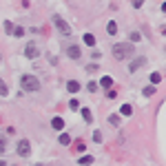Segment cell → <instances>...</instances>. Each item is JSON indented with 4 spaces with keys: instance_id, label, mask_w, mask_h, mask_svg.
<instances>
[{
    "instance_id": "obj_3",
    "label": "cell",
    "mask_w": 166,
    "mask_h": 166,
    "mask_svg": "<svg viewBox=\"0 0 166 166\" xmlns=\"http://www.w3.org/2000/svg\"><path fill=\"white\" fill-rule=\"evenodd\" d=\"M16 153H18L20 157H29V155H31V144H29V139H20L18 146H16Z\"/></svg>"
},
{
    "instance_id": "obj_26",
    "label": "cell",
    "mask_w": 166,
    "mask_h": 166,
    "mask_svg": "<svg viewBox=\"0 0 166 166\" xmlns=\"http://www.w3.org/2000/svg\"><path fill=\"white\" fill-rule=\"evenodd\" d=\"M86 71H89V73H95L98 66H95V64H89V66H86Z\"/></svg>"
},
{
    "instance_id": "obj_20",
    "label": "cell",
    "mask_w": 166,
    "mask_h": 166,
    "mask_svg": "<svg viewBox=\"0 0 166 166\" xmlns=\"http://www.w3.org/2000/svg\"><path fill=\"white\" fill-rule=\"evenodd\" d=\"M109 122H111L113 126H117V124H120V117H117V115H111V117H109Z\"/></svg>"
},
{
    "instance_id": "obj_11",
    "label": "cell",
    "mask_w": 166,
    "mask_h": 166,
    "mask_svg": "<svg viewBox=\"0 0 166 166\" xmlns=\"http://www.w3.org/2000/svg\"><path fill=\"white\" fill-rule=\"evenodd\" d=\"M106 31H109L111 36H115V33H117V25H115V22H113V20H111V22H109V25H106Z\"/></svg>"
},
{
    "instance_id": "obj_29",
    "label": "cell",
    "mask_w": 166,
    "mask_h": 166,
    "mask_svg": "<svg viewBox=\"0 0 166 166\" xmlns=\"http://www.w3.org/2000/svg\"><path fill=\"white\" fill-rule=\"evenodd\" d=\"M162 11H164V13H166V2H164V5H162Z\"/></svg>"
},
{
    "instance_id": "obj_16",
    "label": "cell",
    "mask_w": 166,
    "mask_h": 166,
    "mask_svg": "<svg viewBox=\"0 0 166 166\" xmlns=\"http://www.w3.org/2000/svg\"><path fill=\"white\" fill-rule=\"evenodd\" d=\"M78 162H80V164H91V162H93V157H91V155H82Z\"/></svg>"
},
{
    "instance_id": "obj_10",
    "label": "cell",
    "mask_w": 166,
    "mask_h": 166,
    "mask_svg": "<svg viewBox=\"0 0 166 166\" xmlns=\"http://www.w3.org/2000/svg\"><path fill=\"white\" fill-rule=\"evenodd\" d=\"M2 27H5V33H13V31H16V27L11 25L9 20H5V22H2Z\"/></svg>"
},
{
    "instance_id": "obj_5",
    "label": "cell",
    "mask_w": 166,
    "mask_h": 166,
    "mask_svg": "<svg viewBox=\"0 0 166 166\" xmlns=\"http://www.w3.org/2000/svg\"><path fill=\"white\" fill-rule=\"evenodd\" d=\"M66 56H69L71 60H78V58L82 56V51H80V46H76V44H71L69 49H66Z\"/></svg>"
},
{
    "instance_id": "obj_2",
    "label": "cell",
    "mask_w": 166,
    "mask_h": 166,
    "mask_svg": "<svg viewBox=\"0 0 166 166\" xmlns=\"http://www.w3.org/2000/svg\"><path fill=\"white\" fill-rule=\"evenodd\" d=\"M20 82H22V89H25V91H38L40 89V82H38V78L36 76H22L20 78Z\"/></svg>"
},
{
    "instance_id": "obj_18",
    "label": "cell",
    "mask_w": 166,
    "mask_h": 166,
    "mask_svg": "<svg viewBox=\"0 0 166 166\" xmlns=\"http://www.w3.org/2000/svg\"><path fill=\"white\" fill-rule=\"evenodd\" d=\"M129 38H131V42H139V40H142V36H139L137 31H133V33H131Z\"/></svg>"
},
{
    "instance_id": "obj_1",
    "label": "cell",
    "mask_w": 166,
    "mask_h": 166,
    "mask_svg": "<svg viewBox=\"0 0 166 166\" xmlns=\"http://www.w3.org/2000/svg\"><path fill=\"white\" fill-rule=\"evenodd\" d=\"M133 53H135V46L131 42H117V44H113V58L115 60H126Z\"/></svg>"
},
{
    "instance_id": "obj_6",
    "label": "cell",
    "mask_w": 166,
    "mask_h": 166,
    "mask_svg": "<svg viewBox=\"0 0 166 166\" xmlns=\"http://www.w3.org/2000/svg\"><path fill=\"white\" fill-rule=\"evenodd\" d=\"M146 64V58H135L133 62H131V66H129V71H131V73H133V71H137V69H142V66H144Z\"/></svg>"
},
{
    "instance_id": "obj_21",
    "label": "cell",
    "mask_w": 166,
    "mask_h": 166,
    "mask_svg": "<svg viewBox=\"0 0 166 166\" xmlns=\"http://www.w3.org/2000/svg\"><path fill=\"white\" fill-rule=\"evenodd\" d=\"M159 80H162V76H159V73H151V82H153V84H157Z\"/></svg>"
},
{
    "instance_id": "obj_15",
    "label": "cell",
    "mask_w": 166,
    "mask_h": 166,
    "mask_svg": "<svg viewBox=\"0 0 166 166\" xmlns=\"http://www.w3.org/2000/svg\"><path fill=\"white\" fill-rule=\"evenodd\" d=\"M82 117H84V122H91L93 117H91V111L89 109H82Z\"/></svg>"
},
{
    "instance_id": "obj_8",
    "label": "cell",
    "mask_w": 166,
    "mask_h": 166,
    "mask_svg": "<svg viewBox=\"0 0 166 166\" xmlns=\"http://www.w3.org/2000/svg\"><path fill=\"white\" fill-rule=\"evenodd\" d=\"M51 126H53L56 131H62V129H64V120H62V117H53V120H51Z\"/></svg>"
},
{
    "instance_id": "obj_4",
    "label": "cell",
    "mask_w": 166,
    "mask_h": 166,
    "mask_svg": "<svg viewBox=\"0 0 166 166\" xmlns=\"http://www.w3.org/2000/svg\"><path fill=\"white\" fill-rule=\"evenodd\" d=\"M53 25L60 29V33H64V36H69V33H71V27L66 25V20H64L62 16H58V13L53 16Z\"/></svg>"
},
{
    "instance_id": "obj_13",
    "label": "cell",
    "mask_w": 166,
    "mask_h": 166,
    "mask_svg": "<svg viewBox=\"0 0 166 166\" xmlns=\"http://www.w3.org/2000/svg\"><path fill=\"white\" fill-rule=\"evenodd\" d=\"M84 42H86L89 46H93V44H95V38H93L91 33H84Z\"/></svg>"
},
{
    "instance_id": "obj_25",
    "label": "cell",
    "mask_w": 166,
    "mask_h": 166,
    "mask_svg": "<svg viewBox=\"0 0 166 166\" xmlns=\"http://www.w3.org/2000/svg\"><path fill=\"white\" fill-rule=\"evenodd\" d=\"M13 36H18V38H20V36H25V29H20V27H16V31H13Z\"/></svg>"
},
{
    "instance_id": "obj_12",
    "label": "cell",
    "mask_w": 166,
    "mask_h": 166,
    "mask_svg": "<svg viewBox=\"0 0 166 166\" xmlns=\"http://www.w3.org/2000/svg\"><path fill=\"white\" fill-rule=\"evenodd\" d=\"M100 82H102V86H104V89H111V84H113V78H109V76H104V78H102Z\"/></svg>"
},
{
    "instance_id": "obj_14",
    "label": "cell",
    "mask_w": 166,
    "mask_h": 166,
    "mask_svg": "<svg viewBox=\"0 0 166 166\" xmlns=\"http://www.w3.org/2000/svg\"><path fill=\"white\" fill-rule=\"evenodd\" d=\"M153 93H155V84H151V86H146V89H144V95H146V98H151Z\"/></svg>"
},
{
    "instance_id": "obj_22",
    "label": "cell",
    "mask_w": 166,
    "mask_h": 166,
    "mask_svg": "<svg viewBox=\"0 0 166 166\" xmlns=\"http://www.w3.org/2000/svg\"><path fill=\"white\" fill-rule=\"evenodd\" d=\"M0 93H2V98H7V93H9V89H7V84H5V82L0 84Z\"/></svg>"
},
{
    "instance_id": "obj_27",
    "label": "cell",
    "mask_w": 166,
    "mask_h": 166,
    "mask_svg": "<svg viewBox=\"0 0 166 166\" xmlns=\"http://www.w3.org/2000/svg\"><path fill=\"white\" fill-rule=\"evenodd\" d=\"M142 5H144V0H133V7H135V9H139Z\"/></svg>"
},
{
    "instance_id": "obj_28",
    "label": "cell",
    "mask_w": 166,
    "mask_h": 166,
    "mask_svg": "<svg viewBox=\"0 0 166 166\" xmlns=\"http://www.w3.org/2000/svg\"><path fill=\"white\" fill-rule=\"evenodd\" d=\"M69 106H71V109H78L80 104H78V100H71V102H69Z\"/></svg>"
},
{
    "instance_id": "obj_19",
    "label": "cell",
    "mask_w": 166,
    "mask_h": 166,
    "mask_svg": "<svg viewBox=\"0 0 166 166\" xmlns=\"http://www.w3.org/2000/svg\"><path fill=\"white\" fill-rule=\"evenodd\" d=\"M131 113H133L131 104H124V106H122V115H131Z\"/></svg>"
},
{
    "instance_id": "obj_7",
    "label": "cell",
    "mask_w": 166,
    "mask_h": 166,
    "mask_svg": "<svg viewBox=\"0 0 166 166\" xmlns=\"http://www.w3.org/2000/svg\"><path fill=\"white\" fill-rule=\"evenodd\" d=\"M25 56L31 58V60L38 58V46H36V44H27V46H25Z\"/></svg>"
},
{
    "instance_id": "obj_24",
    "label": "cell",
    "mask_w": 166,
    "mask_h": 166,
    "mask_svg": "<svg viewBox=\"0 0 166 166\" xmlns=\"http://www.w3.org/2000/svg\"><path fill=\"white\" fill-rule=\"evenodd\" d=\"M93 139H95L98 144H100V142H102V133H100V131H95V133H93Z\"/></svg>"
},
{
    "instance_id": "obj_17",
    "label": "cell",
    "mask_w": 166,
    "mask_h": 166,
    "mask_svg": "<svg viewBox=\"0 0 166 166\" xmlns=\"http://www.w3.org/2000/svg\"><path fill=\"white\" fill-rule=\"evenodd\" d=\"M60 144H71V135H60Z\"/></svg>"
},
{
    "instance_id": "obj_23",
    "label": "cell",
    "mask_w": 166,
    "mask_h": 166,
    "mask_svg": "<svg viewBox=\"0 0 166 166\" xmlns=\"http://www.w3.org/2000/svg\"><path fill=\"white\" fill-rule=\"evenodd\" d=\"M86 89L93 93V91H98V84H95V82H89V84H86Z\"/></svg>"
},
{
    "instance_id": "obj_9",
    "label": "cell",
    "mask_w": 166,
    "mask_h": 166,
    "mask_svg": "<svg viewBox=\"0 0 166 166\" xmlns=\"http://www.w3.org/2000/svg\"><path fill=\"white\" fill-rule=\"evenodd\" d=\"M66 89H69L71 93H78V91H80V82H76V80H71V82L66 84Z\"/></svg>"
}]
</instances>
